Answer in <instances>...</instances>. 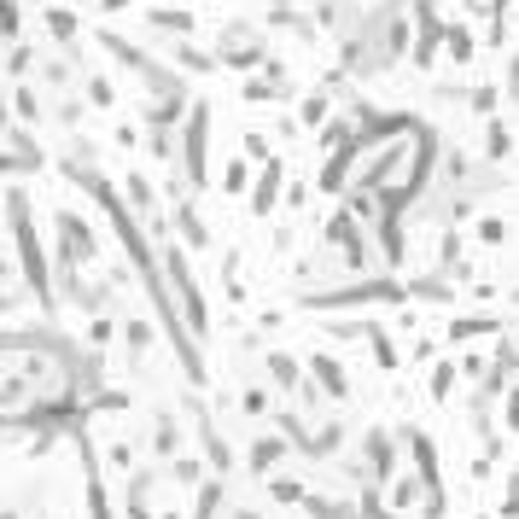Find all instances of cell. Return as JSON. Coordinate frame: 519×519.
Masks as SVG:
<instances>
[{
	"label": "cell",
	"instance_id": "obj_6",
	"mask_svg": "<svg viewBox=\"0 0 519 519\" xmlns=\"http://www.w3.org/2000/svg\"><path fill=\"white\" fill-rule=\"evenodd\" d=\"M105 6H129V0H105Z\"/></svg>",
	"mask_w": 519,
	"mask_h": 519
},
{
	"label": "cell",
	"instance_id": "obj_3",
	"mask_svg": "<svg viewBox=\"0 0 519 519\" xmlns=\"http://www.w3.org/2000/svg\"><path fill=\"white\" fill-rule=\"evenodd\" d=\"M315 380L327 385L333 397H345V374H339V362H327V356H315Z\"/></svg>",
	"mask_w": 519,
	"mask_h": 519
},
{
	"label": "cell",
	"instance_id": "obj_4",
	"mask_svg": "<svg viewBox=\"0 0 519 519\" xmlns=\"http://www.w3.org/2000/svg\"><path fill=\"white\" fill-rule=\"evenodd\" d=\"M280 455H286V450H280L275 438H263V444H257V450H251V467H257V473H269V467H275Z\"/></svg>",
	"mask_w": 519,
	"mask_h": 519
},
{
	"label": "cell",
	"instance_id": "obj_5",
	"mask_svg": "<svg viewBox=\"0 0 519 519\" xmlns=\"http://www.w3.org/2000/svg\"><path fill=\"white\" fill-rule=\"evenodd\" d=\"M275 193H280V164H269V170H263V187H257V210L275 205Z\"/></svg>",
	"mask_w": 519,
	"mask_h": 519
},
{
	"label": "cell",
	"instance_id": "obj_1",
	"mask_svg": "<svg viewBox=\"0 0 519 519\" xmlns=\"http://www.w3.org/2000/svg\"><path fill=\"white\" fill-rule=\"evenodd\" d=\"M6 210H12V228H18V257H24V280L35 286V298H41V304H53V280H47V257H41V240H35L30 199H24V193H12V199H6Z\"/></svg>",
	"mask_w": 519,
	"mask_h": 519
},
{
	"label": "cell",
	"instance_id": "obj_2",
	"mask_svg": "<svg viewBox=\"0 0 519 519\" xmlns=\"http://www.w3.org/2000/svg\"><path fill=\"white\" fill-rule=\"evenodd\" d=\"M205 105H199V111H193V123H187V140H181V158H187V175H193V181H199V175H205Z\"/></svg>",
	"mask_w": 519,
	"mask_h": 519
}]
</instances>
